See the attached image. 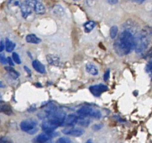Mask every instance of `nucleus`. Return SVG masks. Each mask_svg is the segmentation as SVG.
Wrapping results in <instances>:
<instances>
[{"label":"nucleus","mask_w":152,"mask_h":143,"mask_svg":"<svg viewBox=\"0 0 152 143\" xmlns=\"http://www.w3.org/2000/svg\"><path fill=\"white\" fill-rule=\"evenodd\" d=\"M50 138L51 137L50 136V135H48L47 133H41L36 136V142L42 143V142H45L48 141V140L50 139Z\"/></svg>","instance_id":"obj_16"},{"label":"nucleus","mask_w":152,"mask_h":143,"mask_svg":"<svg viewBox=\"0 0 152 143\" xmlns=\"http://www.w3.org/2000/svg\"><path fill=\"white\" fill-rule=\"evenodd\" d=\"M62 132L66 135H69L73 136H80L82 135L84 131V130L79 128H72V129H65Z\"/></svg>","instance_id":"obj_7"},{"label":"nucleus","mask_w":152,"mask_h":143,"mask_svg":"<svg viewBox=\"0 0 152 143\" xmlns=\"http://www.w3.org/2000/svg\"><path fill=\"white\" fill-rule=\"evenodd\" d=\"M46 60L49 64L54 66H59L61 65V60L58 56L54 54H48L46 55Z\"/></svg>","instance_id":"obj_8"},{"label":"nucleus","mask_w":152,"mask_h":143,"mask_svg":"<svg viewBox=\"0 0 152 143\" xmlns=\"http://www.w3.org/2000/svg\"><path fill=\"white\" fill-rule=\"evenodd\" d=\"M109 76H110V71H109V70H107L106 71V72L104 74V76H103L104 80L106 81V80H108V79L109 78Z\"/></svg>","instance_id":"obj_26"},{"label":"nucleus","mask_w":152,"mask_h":143,"mask_svg":"<svg viewBox=\"0 0 152 143\" xmlns=\"http://www.w3.org/2000/svg\"><path fill=\"white\" fill-rule=\"evenodd\" d=\"M4 85L2 84V83L1 82H0V88H4Z\"/></svg>","instance_id":"obj_34"},{"label":"nucleus","mask_w":152,"mask_h":143,"mask_svg":"<svg viewBox=\"0 0 152 143\" xmlns=\"http://www.w3.org/2000/svg\"><path fill=\"white\" fill-rule=\"evenodd\" d=\"M32 66L33 68L39 73H45L46 72L45 66L43 64H42L39 61L35 60L32 62Z\"/></svg>","instance_id":"obj_13"},{"label":"nucleus","mask_w":152,"mask_h":143,"mask_svg":"<svg viewBox=\"0 0 152 143\" xmlns=\"http://www.w3.org/2000/svg\"><path fill=\"white\" fill-rule=\"evenodd\" d=\"M94 109H93L92 108L90 107H87V106H84L83 107L81 108H80L78 111H77V113L79 114L81 116H92L93 113Z\"/></svg>","instance_id":"obj_12"},{"label":"nucleus","mask_w":152,"mask_h":143,"mask_svg":"<svg viewBox=\"0 0 152 143\" xmlns=\"http://www.w3.org/2000/svg\"><path fill=\"white\" fill-rule=\"evenodd\" d=\"M0 113H4L5 114L10 115L12 113V111L11 106L8 104L0 100Z\"/></svg>","instance_id":"obj_11"},{"label":"nucleus","mask_w":152,"mask_h":143,"mask_svg":"<svg viewBox=\"0 0 152 143\" xmlns=\"http://www.w3.org/2000/svg\"><path fill=\"white\" fill-rule=\"evenodd\" d=\"M78 118L76 115L71 114H69L68 116H66L63 124L65 126H71L74 125L75 123H77L78 122Z\"/></svg>","instance_id":"obj_9"},{"label":"nucleus","mask_w":152,"mask_h":143,"mask_svg":"<svg viewBox=\"0 0 152 143\" xmlns=\"http://www.w3.org/2000/svg\"><path fill=\"white\" fill-rule=\"evenodd\" d=\"M7 62L10 64V66H13L14 65V64L13 63V61L12 60V59H11V58L10 57H7Z\"/></svg>","instance_id":"obj_29"},{"label":"nucleus","mask_w":152,"mask_h":143,"mask_svg":"<svg viewBox=\"0 0 152 143\" xmlns=\"http://www.w3.org/2000/svg\"><path fill=\"white\" fill-rule=\"evenodd\" d=\"M79 125H81V126H87L89 123H90V120H88V119H81L78 120V122Z\"/></svg>","instance_id":"obj_22"},{"label":"nucleus","mask_w":152,"mask_h":143,"mask_svg":"<svg viewBox=\"0 0 152 143\" xmlns=\"http://www.w3.org/2000/svg\"><path fill=\"white\" fill-rule=\"evenodd\" d=\"M5 48V44L3 41H0V52H2Z\"/></svg>","instance_id":"obj_28"},{"label":"nucleus","mask_w":152,"mask_h":143,"mask_svg":"<svg viewBox=\"0 0 152 143\" xmlns=\"http://www.w3.org/2000/svg\"><path fill=\"white\" fill-rule=\"evenodd\" d=\"M10 142V140H8L6 138H1L0 139V142Z\"/></svg>","instance_id":"obj_32"},{"label":"nucleus","mask_w":152,"mask_h":143,"mask_svg":"<svg viewBox=\"0 0 152 143\" xmlns=\"http://www.w3.org/2000/svg\"><path fill=\"white\" fill-rule=\"evenodd\" d=\"M106 1L110 5L116 4L118 2V0H106Z\"/></svg>","instance_id":"obj_30"},{"label":"nucleus","mask_w":152,"mask_h":143,"mask_svg":"<svg viewBox=\"0 0 152 143\" xmlns=\"http://www.w3.org/2000/svg\"><path fill=\"white\" fill-rule=\"evenodd\" d=\"M145 70L147 72H151L152 70V58H151V60L148 61V63L147 64Z\"/></svg>","instance_id":"obj_23"},{"label":"nucleus","mask_w":152,"mask_h":143,"mask_svg":"<svg viewBox=\"0 0 152 143\" xmlns=\"http://www.w3.org/2000/svg\"><path fill=\"white\" fill-rule=\"evenodd\" d=\"M0 124H1V121H0Z\"/></svg>","instance_id":"obj_36"},{"label":"nucleus","mask_w":152,"mask_h":143,"mask_svg":"<svg viewBox=\"0 0 152 143\" xmlns=\"http://www.w3.org/2000/svg\"><path fill=\"white\" fill-rule=\"evenodd\" d=\"M26 39L27 42L30 43L37 44L41 42V39L37 37L34 34H29V35H27Z\"/></svg>","instance_id":"obj_15"},{"label":"nucleus","mask_w":152,"mask_h":143,"mask_svg":"<svg viewBox=\"0 0 152 143\" xmlns=\"http://www.w3.org/2000/svg\"><path fill=\"white\" fill-rule=\"evenodd\" d=\"M103 125L102 124H96L93 126V128L94 130H99L102 128Z\"/></svg>","instance_id":"obj_27"},{"label":"nucleus","mask_w":152,"mask_h":143,"mask_svg":"<svg viewBox=\"0 0 152 143\" xmlns=\"http://www.w3.org/2000/svg\"><path fill=\"white\" fill-rule=\"evenodd\" d=\"M133 1L138 4H142L145 1V0H133Z\"/></svg>","instance_id":"obj_33"},{"label":"nucleus","mask_w":152,"mask_h":143,"mask_svg":"<svg viewBox=\"0 0 152 143\" xmlns=\"http://www.w3.org/2000/svg\"><path fill=\"white\" fill-rule=\"evenodd\" d=\"M108 89L107 86L100 83L98 85H95L90 86L89 90L90 92L94 96V97H99L103 92L106 91Z\"/></svg>","instance_id":"obj_6"},{"label":"nucleus","mask_w":152,"mask_h":143,"mask_svg":"<svg viewBox=\"0 0 152 143\" xmlns=\"http://www.w3.org/2000/svg\"><path fill=\"white\" fill-rule=\"evenodd\" d=\"M114 49L119 55L129 53L135 46V38L131 32L128 30L122 32L118 41L114 43Z\"/></svg>","instance_id":"obj_1"},{"label":"nucleus","mask_w":152,"mask_h":143,"mask_svg":"<svg viewBox=\"0 0 152 143\" xmlns=\"http://www.w3.org/2000/svg\"><path fill=\"white\" fill-rule=\"evenodd\" d=\"M148 40L145 35H140L135 39L134 48L137 53L140 54L143 52L147 48Z\"/></svg>","instance_id":"obj_2"},{"label":"nucleus","mask_w":152,"mask_h":143,"mask_svg":"<svg viewBox=\"0 0 152 143\" xmlns=\"http://www.w3.org/2000/svg\"><path fill=\"white\" fill-rule=\"evenodd\" d=\"M19 5H20V8L21 9L23 17L25 18H27V16L31 13L32 9L25 2L19 4Z\"/></svg>","instance_id":"obj_10"},{"label":"nucleus","mask_w":152,"mask_h":143,"mask_svg":"<svg viewBox=\"0 0 152 143\" xmlns=\"http://www.w3.org/2000/svg\"><path fill=\"white\" fill-rule=\"evenodd\" d=\"M0 98H1V96H0Z\"/></svg>","instance_id":"obj_37"},{"label":"nucleus","mask_w":152,"mask_h":143,"mask_svg":"<svg viewBox=\"0 0 152 143\" xmlns=\"http://www.w3.org/2000/svg\"><path fill=\"white\" fill-rule=\"evenodd\" d=\"M86 71L91 75L96 76L98 74V69L96 66L92 63H88L86 66Z\"/></svg>","instance_id":"obj_14"},{"label":"nucleus","mask_w":152,"mask_h":143,"mask_svg":"<svg viewBox=\"0 0 152 143\" xmlns=\"http://www.w3.org/2000/svg\"><path fill=\"white\" fill-rule=\"evenodd\" d=\"M70 142H71V140L69 138H65V137L60 138L57 141V142H59V143H69Z\"/></svg>","instance_id":"obj_24"},{"label":"nucleus","mask_w":152,"mask_h":143,"mask_svg":"<svg viewBox=\"0 0 152 143\" xmlns=\"http://www.w3.org/2000/svg\"><path fill=\"white\" fill-rule=\"evenodd\" d=\"M118 27L116 26H113L110 29V36L112 39H114L118 33Z\"/></svg>","instance_id":"obj_20"},{"label":"nucleus","mask_w":152,"mask_h":143,"mask_svg":"<svg viewBox=\"0 0 152 143\" xmlns=\"http://www.w3.org/2000/svg\"><path fill=\"white\" fill-rule=\"evenodd\" d=\"M37 122L34 120L27 119L22 121L20 123V128L22 130L30 132L31 130L36 128Z\"/></svg>","instance_id":"obj_5"},{"label":"nucleus","mask_w":152,"mask_h":143,"mask_svg":"<svg viewBox=\"0 0 152 143\" xmlns=\"http://www.w3.org/2000/svg\"><path fill=\"white\" fill-rule=\"evenodd\" d=\"M5 49L7 52H11L14 49L15 44L10 41L9 39L6 38L5 39Z\"/></svg>","instance_id":"obj_18"},{"label":"nucleus","mask_w":152,"mask_h":143,"mask_svg":"<svg viewBox=\"0 0 152 143\" xmlns=\"http://www.w3.org/2000/svg\"><path fill=\"white\" fill-rule=\"evenodd\" d=\"M25 2L38 14H43L45 12V7L42 0H26Z\"/></svg>","instance_id":"obj_3"},{"label":"nucleus","mask_w":152,"mask_h":143,"mask_svg":"<svg viewBox=\"0 0 152 143\" xmlns=\"http://www.w3.org/2000/svg\"><path fill=\"white\" fill-rule=\"evenodd\" d=\"M96 26V23L93 21H88L84 24V30L86 32H90Z\"/></svg>","instance_id":"obj_17"},{"label":"nucleus","mask_w":152,"mask_h":143,"mask_svg":"<svg viewBox=\"0 0 152 143\" xmlns=\"http://www.w3.org/2000/svg\"><path fill=\"white\" fill-rule=\"evenodd\" d=\"M24 69L26 70V72L28 74H31V70H30V69L28 67H27L26 66H24Z\"/></svg>","instance_id":"obj_31"},{"label":"nucleus","mask_w":152,"mask_h":143,"mask_svg":"<svg viewBox=\"0 0 152 143\" xmlns=\"http://www.w3.org/2000/svg\"><path fill=\"white\" fill-rule=\"evenodd\" d=\"M59 126H61L60 124L56 121L53 119H48L47 120H45L43 122L42 128L45 133H49L53 132L54 130Z\"/></svg>","instance_id":"obj_4"},{"label":"nucleus","mask_w":152,"mask_h":143,"mask_svg":"<svg viewBox=\"0 0 152 143\" xmlns=\"http://www.w3.org/2000/svg\"><path fill=\"white\" fill-rule=\"evenodd\" d=\"M5 69L7 71V72L10 74V75L14 79L17 78L19 76V73L15 70H14L12 67H11L10 66V67L6 66L5 67Z\"/></svg>","instance_id":"obj_19"},{"label":"nucleus","mask_w":152,"mask_h":143,"mask_svg":"<svg viewBox=\"0 0 152 143\" xmlns=\"http://www.w3.org/2000/svg\"><path fill=\"white\" fill-rule=\"evenodd\" d=\"M0 62L4 64L7 63V58H6L3 54L0 55Z\"/></svg>","instance_id":"obj_25"},{"label":"nucleus","mask_w":152,"mask_h":143,"mask_svg":"<svg viewBox=\"0 0 152 143\" xmlns=\"http://www.w3.org/2000/svg\"><path fill=\"white\" fill-rule=\"evenodd\" d=\"M12 57L14 61L17 64H20L21 63V60L18 55V54L17 52H13L12 54Z\"/></svg>","instance_id":"obj_21"},{"label":"nucleus","mask_w":152,"mask_h":143,"mask_svg":"<svg viewBox=\"0 0 152 143\" xmlns=\"http://www.w3.org/2000/svg\"><path fill=\"white\" fill-rule=\"evenodd\" d=\"M151 72V76H152V70Z\"/></svg>","instance_id":"obj_35"}]
</instances>
